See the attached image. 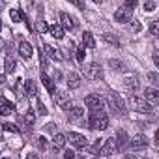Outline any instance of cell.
Here are the masks:
<instances>
[{"label":"cell","mask_w":159,"mask_h":159,"mask_svg":"<svg viewBox=\"0 0 159 159\" xmlns=\"http://www.w3.org/2000/svg\"><path fill=\"white\" fill-rule=\"evenodd\" d=\"M107 99H109V107H111V111H112L114 114H125V112H127V107H125L124 99H122L116 92H111Z\"/></svg>","instance_id":"2"},{"label":"cell","mask_w":159,"mask_h":159,"mask_svg":"<svg viewBox=\"0 0 159 159\" xmlns=\"http://www.w3.org/2000/svg\"><path fill=\"white\" fill-rule=\"evenodd\" d=\"M83 43H84V47H88V49H94V47H96V39H94V36H92L90 32H84V34H83Z\"/></svg>","instance_id":"24"},{"label":"cell","mask_w":159,"mask_h":159,"mask_svg":"<svg viewBox=\"0 0 159 159\" xmlns=\"http://www.w3.org/2000/svg\"><path fill=\"white\" fill-rule=\"evenodd\" d=\"M75 56H77V62H84V58H86V51H84V47L77 49V51H75Z\"/></svg>","instance_id":"30"},{"label":"cell","mask_w":159,"mask_h":159,"mask_svg":"<svg viewBox=\"0 0 159 159\" xmlns=\"http://www.w3.org/2000/svg\"><path fill=\"white\" fill-rule=\"evenodd\" d=\"M146 146H148L146 135H135V137L129 140V148H131V150H144Z\"/></svg>","instance_id":"9"},{"label":"cell","mask_w":159,"mask_h":159,"mask_svg":"<svg viewBox=\"0 0 159 159\" xmlns=\"http://www.w3.org/2000/svg\"><path fill=\"white\" fill-rule=\"evenodd\" d=\"M45 52H47L51 58H54V60H62L60 51H56V49H52V47H49V45H45Z\"/></svg>","instance_id":"27"},{"label":"cell","mask_w":159,"mask_h":159,"mask_svg":"<svg viewBox=\"0 0 159 159\" xmlns=\"http://www.w3.org/2000/svg\"><path fill=\"white\" fill-rule=\"evenodd\" d=\"M4 83H6V77H4V75H0V84H4Z\"/></svg>","instance_id":"46"},{"label":"cell","mask_w":159,"mask_h":159,"mask_svg":"<svg viewBox=\"0 0 159 159\" xmlns=\"http://www.w3.org/2000/svg\"><path fill=\"white\" fill-rule=\"evenodd\" d=\"M0 28H2V21H0Z\"/></svg>","instance_id":"47"},{"label":"cell","mask_w":159,"mask_h":159,"mask_svg":"<svg viewBox=\"0 0 159 159\" xmlns=\"http://www.w3.org/2000/svg\"><path fill=\"white\" fill-rule=\"evenodd\" d=\"M124 159H140V157H137V155H133V153H127Z\"/></svg>","instance_id":"45"},{"label":"cell","mask_w":159,"mask_h":159,"mask_svg":"<svg viewBox=\"0 0 159 159\" xmlns=\"http://www.w3.org/2000/svg\"><path fill=\"white\" fill-rule=\"evenodd\" d=\"M25 159H39V157H38V153H36V152H30V153H26V157H25Z\"/></svg>","instance_id":"43"},{"label":"cell","mask_w":159,"mask_h":159,"mask_svg":"<svg viewBox=\"0 0 159 159\" xmlns=\"http://www.w3.org/2000/svg\"><path fill=\"white\" fill-rule=\"evenodd\" d=\"M150 34H152V36H157V34H159V23H157V21H152V23H150Z\"/></svg>","instance_id":"33"},{"label":"cell","mask_w":159,"mask_h":159,"mask_svg":"<svg viewBox=\"0 0 159 159\" xmlns=\"http://www.w3.org/2000/svg\"><path fill=\"white\" fill-rule=\"evenodd\" d=\"M84 105H86L90 111H103L105 101H103V98H101V96H98V94H90V96H86Z\"/></svg>","instance_id":"6"},{"label":"cell","mask_w":159,"mask_h":159,"mask_svg":"<svg viewBox=\"0 0 159 159\" xmlns=\"http://www.w3.org/2000/svg\"><path fill=\"white\" fill-rule=\"evenodd\" d=\"M52 99L56 101V105H58L60 109H64V111H69V109H71V99H69V96H67L64 90H56V92L52 94Z\"/></svg>","instance_id":"5"},{"label":"cell","mask_w":159,"mask_h":159,"mask_svg":"<svg viewBox=\"0 0 159 159\" xmlns=\"http://www.w3.org/2000/svg\"><path fill=\"white\" fill-rule=\"evenodd\" d=\"M148 79H150V83L153 84V88H155V86H159V77H157V73H155V71L148 73Z\"/></svg>","instance_id":"32"},{"label":"cell","mask_w":159,"mask_h":159,"mask_svg":"<svg viewBox=\"0 0 159 159\" xmlns=\"http://www.w3.org/2000/svg\"><path fill=\"white\" fill-rule=\"evenodd\" d=\"M109 66H111V69H114V71H120V73L127 71V66H125L122 60H118V58H112V60H109Z\"/></svg>","instance_id":"20"},{"label":"cell","mask_w":159,"mask_h":159,"mask_svg":"<svg viewBox=\"0 0 159 159\" xmlns=\"http://www.w3.org/2000/svg\"><path fill=\"white\" fill-rule=\"evenodd\" d=\"M66 140H69V144L75 146V148H84L86 142H88L86 137L81 135V133H69V135H66Z\"/></svg>","instance_id":"8"},{"label":"cell","mask_w":159,"mask_h":159,"mask_svg":"<svg viewBox=\"0 0 159 159\" xmlns=\"http://www.w3.org/2000/svg\"><path fill=\"white\" fill-rule=\"evenodd\" d=\"M124 86L127 88V92L135 94V92L140 88V83H139V79H137L135 75H129V77H125V81H124Z\"/></svg>","instance_id":"12"},{"label":"cell","mask_w":159,"mask_h":159,"mask_svg":"<svg viewBox=\"0 0 159 159\" xmlns=\"http://www.w3.org/2000/svg\"><path fill=\"white\" fill-rule=\"evenodd\" d=\"M60 23H62V30H71V28H75V21L67 15V13H60Z\"/></svg>","instance_id":"17"},{"label":"cell","mask_w":159,"mask_h":159,"mask_svg":"<svg viewBox=\"0 0 159 159\" xmlns=\"http://www.w3.org/2000/svg\"><path fill=\"white\" fill-rule=\"evenodd\" d=\"M114 144H116V150H124L129 142H127V133L124 131V129H120L118 131V135H116V140H114Z\"/></svg>","instance_id":"15"},{"label":"cell","mask_w":159,"mask_h":159,"mask_svg":"<svg viewBox=\"0 0 159 159\" xmlns=\"http://www.w3.org/2000/svg\"><path fill=\"white\" fill-rule=\"evenodd\" d=\"M49 30H51V34H52L54 39H62L64 38V30H62L60 25H52V26H49Z\"/></svg>","instance_id":"25"},{"label":"cell","mask_w":159,"mask_h":159,"mask_svg":"<svg viewBox=\"0 0 159 159\" xmlns=\"http://www.w3.org/2000/svg\"><path fill=\"white\" fill-rule=\"evenodd\" d=\"M13 109H10V107H0V114H10Z\"/></svg>","instance_id":"41"},{"label":"cell","mask_w":159,"mask_h":159,"mask_svg":"<svg viewBox=\"0 0 159 159\" xmlns=\"http://www.w3.org/2000/svg\"><path fill=\"white\" fill-rule=\"evenodd\" d=\"M39 62H41V67H43V69H45V67H47V66H49V64H47V58H45V56H43V54H41V56H39Z\"/></svg>","instance_id":"42"},{"label":"cell","mask_w":159,"mask_h":159,"mask_svg":"<svg viewBox=\"0 0 159 159\" xmlns=\"http://www.w3.org/2000/svg\"><path fill=\"white\" fill-rule=\"evenodd\" d=\"M19 54H21L23 58H30V56H32V45H30L28 41H21V43H19Z\"/></svg>","instance_id":"18"},{"label":"cell","mask_w":159,"mask_h":159,"mask_svg":"<svg viewBox=\"0 0 159 159\" xmlns=\"http://www.w3.org/2000/svg\"><path fill=\"white\" fill-rule=\"evenodd\" d=\"M152 58H153V64L159 66V54H157V51H153V56H152Z\"/></svg>","instance_id":"44"},{"label":"cell","mask_w":159,"mask_h":159,"mask_svg":"<svg viewBox=\"0 0 159 159\" xmlns=\"http://www.w3.org/2000/svg\"><path fill=\"white\" fill-rule=\"evenodd\" d=\"M114 21H116V23H129V21H131V10L120 6V8L114 11Z\"/></svg>","instance_id":"10"},{"label":"cell","mask_w":159,"mask_h":159,"mask_svg":"<svg viewBox=\"0 0 159 159\" xmlns=\"http://www.w3.org/2000/svg\"><path fill=\"white\" fill-rule=\"evenodd\" d=\"M83 73H84V77L86 79H101L103 77V69H101V66L98 64V62H90V64H86L84 67H83Z\"/></svg>","instance_id":"4"},{"label":"cell","mask_w":159,"mask_h":159,"mask_svg":"<svg viewBox=\"0 0 159 159\" xmlns=\"http://www.w3.org/2000/svg\"><path fill=\"white\" fill-rule=\"evenodd\" d=\"M4 129H6V131H10V133L19 135V127H17V125H13V124H4Z\"/></svg>","instance_id":"34"},{"label":"cell","mask_w":159,"mask_h":159,"mask_svg":"<svg viewBox=\"0 0 159 159\" xmlns=\"http://www.w3.org/2000/svg\"><path fill=\"white\" fill-rule=\"evenodd\" d=\"M79 157H81V159H98V157H99V140H98L92 148L84 146L81 152H79Z\"/></svg>","instance_id":"7"},{"label":"cell","mask_w":159,"mask_h":159,"mask_svg":"<svg viewBox=\"0 0 159 159\" xmlns=\"http://www.w3.org/2000/svg\"><path fill=\"white\" fill-rule=\"evenodd\" d=\"M127 105L137 112H153V105H150L144 98H139V96H131Z\"/></svg>","instance_id":"3"},{"label":"cell","mask_w":159,"mask_h":159,"mask_svg":"<svg viewBox=\"0 0 159 159\" xmlns=\"http://www.w3.org/2000/svg\"><path fill=\"white\" fill-rule=\"evenodd\" d=\"M112 152H116V144H114V139H109V140L103 144V148H101L99 155H103V157H109V155H112Z\"/></svg>","instance_id":"16"},{"label":"cell","mask_w":159,"mask_h":159,"mask_svg":"<svg viewBox=\"0 0 159 159\" xmlns=\"http://www.w3.org/2000/svg\"><path fill=\"white\" fill-rule=\"evenodd\" d=\"M131 30H133V32H139V30H140V23L135 21V19H131Z\"/></svg>","instance_id":"38"},{"label":"cell","mask_w":159,"mask_h":159,"mask_svg":"<svg viewBox=\"0 0 159 159\" xmlns=\"http://www.w3.org/2000/svg\"><path fill=\"white\" fill-rule=\"evenodd\" d=\"M66 142H67V140H66V135H64V133H54V135H52V146H54V150L64 148Z\"/></svg>","instance_id":"19"},{"label":"cell","mask_w":159,"mask_h":159,"mask_svg":"<svg viewBox=\"0 0 159 159\" xmlns=\"http://www.w3.org/2000/svg\"><path fill=\"white\" fill-rule=\"evenodd\" d=\"M10 17H11V21H13V23L23 21V15H21V11H19V10H10Z\"/></svg>","instance_id":"29"},{"label":"cell","mask_w":159,"mask_h":159,"mask_svg":"<svg viewBox=\"0 0 159 159\" xmlns=\"http://www.w3.org/2000/svg\"><path fill=\"white\" fill-rule=\"evenodd\" d=\"M64 159H75V153H73V150H66V153H64Z\"/></svg>","instance_id":"40"},{"label":"cell","mask_w":159,"mask_h":159,"mask_svg":"<svg viewBox=\"0 0 159 159\" xmlns=\"http://www.w3.org/2000/svg\"><path fill=\"white\" fill-rule=\"evenodd\" d=\"M88 125H90V129H107L109 127V118L103 111H92Z\"/></svg>","instance_id":"1"},{"label":"cell","mask_w":159,"mask_h":159,"mask_svg":"<svg viewBox=\"0 0 159 159\" xmlns=\"http://www.w3.org/2000/svg\"><path fill=\"white\" fill-rule=\"evenodd\" d=\"M155 8H157L155 2H146V4H144V10H146V11H153Z\"/></svg>","instance_id":"37"},{"label":"cell","mask_w":159,"mask_h":159,"mask_svg":"<svg viewBox=\"0 0 159 159\" xmlns=\"http://www.w3.org/2000/svg\"><path fill=\"white\" fill-rule=\"evenodd\" d=\"M25 90H26V96L34 98V96L38 94V84H36L34 81H25Z\"/></svg>","instance_id":"22"},{"label":"cell","mask_w":159,"mask_h":159,"mask_svg":"<svg viewBox=\"0 0 159 159\" xmlns=\"http://www.w3.org/2000/svg\"><path fill=\"white\" fill-rule=\"evenodd\" d=\"M144 99H146L150 105H155V103L159 101V90H157V88H153V86L144 88Z\"/></svg>","instance_id":"11"},{"label":"cell","mask_w":159,"mask_h":159,"mask_svg":"<svg viewBox=\"0 0 159 159\" xmlns=\"http://www.w3.org/2000/svg\"><path fill=\"white\" fill-rule=\"evenodd\" d=\"M83 116H84V111H83L81 107H71V109L67 111V122L77 124L79 120H83Z\"/></svg>","instance_id":"13"},{"label":"cell","mask_w":159,"mask_h":159,"mask_svg":"<svg viewBox=\"0 0 159 159\" xmlns=\"http://www.w3.org/2000/svg\"><path fill=\"white\" fill-rule=\"evenodd\" d=\"M2 159H8V157H2Z\"/></svg>","instance_id":"48"},{"label":"cell","mask_w":159,"mask_h":159,"mask_svg":"<svg viewBox=\"0 0 159 159\" xmlns=\"http://www.w3.org/2000/svg\"><path fill=\"white\" fill-rule=\"evenodd\" d=\"M67 86H69V90H77L79 86H81V75L75 73V71H71L67 75Z\"/></svg>","instance_id":"14"},{"label":"cell","mask_w":159,"mask_h":159,"mask_svg":"<svg viewBox=\"0 0 159 159\" xmlns=\"http://www.w3.org/2000/svg\"><path fill=\"white\" fill-rule=\"evenodd\" d=\"M45 131H49V133H56V124H47V125H45Z\"/></svg>","instance_id":"39"},{"label":"cell","mask_w":159,"mask_h":159,"mask_svg":"<svg viewBox=\"0 0 159 159\" xmlns=\"http://www.w3.org/2000/svg\"><path fill=\"white\" fill-rule=\"evenodd\" d=\"M36 109H38V112H39L41 116H45V114H47V109H45V105H43L39 99H38V103H36Z\"/></svg>","instance_id":"35"},{"label":"cell","mask_w":159,"mask_h":159,"mask_svg":"<svg viewBox=\"0 0 159 159\" xmlns=\"http://www.w3.org/2000/svg\"><path fill=\"white\" fill-rule=\"evenodd\" d=\"M34 30H36L38 34H45V32L49 30V25H47L45 21H38V23H36V26H34Z\"/></svg>","instance_id":"28"},{"label":"cell","mask_w":159,"mask_h":159,"mask_svg":"<svg viewBox=\"0 0 159 159\" xmlns=\"http://www.w3.org/2000/svg\"><path fill=\"white\" fill-rule=\"evenodd\" d=\"M13 69H15V58L13 56H6V60H4V71L6 73H13Z\"/></svg>","instance_id":"26"},{"label":"cell","mask_w":159,"mask_h":159,"mask_svg":"<svg viewBox=\"0 0 159 159\" xmlns=\"http://www.w3.org/2000/svg\"><path fill=\"white\" fill-rule=\"evenodd\" d=\"M41 83H43V86H45V88H47V90L51 92V96H52V94L56 92V88H54V83L51 81V79H49V75H45V73L41 75Z\"/></svg>","instance_id":"23"},{"label":"cell","mask_w":159,"mask_h":159,"mask_svg":"<svg viewBox=\"0 0 159 159\" xmlns=\"http://www.w3.org/2000/svg\"><path fill=\"white\" fill-rule=\"evenodd\" d=\"M38 148H39V150H47V140H45L43 137L38 139Z\"/></svg>","instance_id":"36"},{"label":"cell","mask_w":159,"mask_h":159,"mask_svg":"<svg viewBox=\"0 0 159 159\" xmlns=\"http://www.w3.org/2000/svg\"><path fill=\"white\" fill-rule=\"evenodd\" d=\"M101 39H103L105 43L112 45V47H122V45H120V39H118L114 34H103V36H101Z\"/></svg>","instance_id":"21"},{"label":"cell","mask_w":159,"mask_h":159,"mask_svg":"<svg viewBox=\"0 0 159 159\" xmlns=\"http://www.w3.org/2000/svg\"><path fill=\"white\" fill-rule=\"evenodd\" d=\"M25 122H26V127H28V129L34 125V122H36V116H34V112H32V111H28V112H26V120H25Z\"/></svg>","instance_id":"31"}]
</instances>
